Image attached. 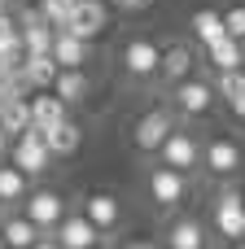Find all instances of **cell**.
Listing matches in <instances>:
<instances>
[{
  "mask_svg": "<svg viewBox=\"0 0 245 249\" xmlns=\"http://www.w3.org/2000/svg\"><path fill=\"white\" fill-rule=\"evenodd\" d=\"M48 162H53V149H48L44 131L26 127L22 136H13V166H18L26 179H31V175H39V171H48Z\"/></svg>",
  "mask_w": 245,
  "mask_h": 249,
  "instance_id": "1",
  "label": "cell"
},
{
  "mask_svg": "<svg viewBox=\"0 0 245 249\" xmlns=\"http://www.w3.org/2000/svg\"><path fill=\"white\" fill-rule=\"evenodd\" d=\"M171 127H175V109H171V105H158V109H149V114H140V118H136L132 140H136V149H140V153H158V149H162V140L171 136Z\"/></svg>",
  "mask_w": 245,
  "mask_h": 249,
  "instance_id": "2",
  "label": "cell"
},
{
  "mask_svg": "<svg viewBox=\"0 0 245 249\" xmlns=\"http://www.w3.org/2000/svg\"><path fill=\"white\" fill-rule=\"evenodd\" d=\"M158 158H162V166H175V171H184V175H188V171L202 162V144L193 140V131H180V127H171V136L162 140Z\"/></svg>",
  "mask_w": 245,
  "mask_h": 249,
  "instance_id": "3",
  "label": "cell"
},
{
  "mask_svg": "<svg viewBox=\"0 0 245 249\" xmlns=\"http://www.w3.org/2000/svg\"><path fill=\"white\" fill-rule=\"evenodd\" d=\"M184 193H188V179H184V171H175V166H162V162L149 171V197H153V206L171 210V206H180V201H184Z\"/></svg>",
  "mask_w": 245,
  "mask_h": 249,
  "instance_id": "4",
  "label": "cell"
},
{
  "mask_svg": "<svg viewBox=\"0 0 245 249\" xmlns=\"http://www.w3.org/2000/svg\"><path fill=\"white\" fill-rule=\"evenodd\" d=\"M215 232L228 241H245V197L237 188H224L215 201Z\"/></svg>",
  "mask_w": 245,
  "mask_h": 249,
  "instance_id": "5",
  "label": "cell"
},
{
  "mask_svg": "<svg viewBox=\"0 0 245 249\" xmlns=\"http://www.w3.org/2000/svg\"><path fill=\"white\" fill-rule=\"evenodd\" d=\"M210 105H215V83L193 79V74L175 83V109L184 118H202V114H210Z\"/></svg>",
  "mask_w": 245,
  "mask_h": 249,
  "instance_id": "6",
  "label": "cell"
},
{
  "mask_svg": "<svg viewBox=\"0 0 245 249\" xmlns=\"http://www.w3.org/2000/svg\"><path fill=\"white\" fill-rule=\"evenodd\" d=\"M105 26H110V9H105V0H75L70 22H66L70 35H79V39H96Z\"/></svg>",
  "mask_w": 245,
  "mask_h": 249,
  "instance_id": "7",
  "label": "cell"
},
{
  "mask_svg": "<svg viewBox=\"0 0 245 249\" xmlns=\"http://www.w3.org/2000/svg\"><path fill=\"white\" fill-rule=\"evenodd\" d=\"M26 101H31V127H35V131H53L57 123H66V118H70V114H66V101H61L53 88L31 92Z\"/></svg>",
  "mask_w": 245,
  "mask_h": 249,
  "instance_id": "8",
  "label": "cell"
},
{
  "mask_svg": "<svg viewBox=\"0 0 245 249\" xmlns=\"http://www.w3.org/2000/svg\"><path fill=\"white\" fill-rule=\"evenodd\" d=\"M158 57H162V48H158L153 39H132V44L123 48V70H127L132 79H153V74H158Z\"/></svg>",
  "mask_w": 245,
  "mask_h": 249,
  "instance_id": "9",
  "label": "cell"
},
{
  "mask_svg": "<svg viewBox=\"0 0 245 249\" xmlns=\"http://www.w3.org/2000/svg\"><path fill=\"white\" fill-rule=\"evenodd\" d=\"M202 162H206V171L210 175H237L241 171V144L237 140H224V136H215L206 149H202Z\"/></svg>",
  "mask_w": 245,
  "mask_h": 249,
  "instance_id": "10",
  "label": "cell"
},
{
  "mask_svg": "<svg viewBox=\"0 0 245 249\" xmlns=\"http://www.w3.org/2000/svg\"><path fill=\"white\" fill-rule=\"evenodd\" d=\"M53 236L61 241V249H96V223L88 214H61Z\"/></svg>",
  "mask_w": 245,
  "mask_h": 249,
  "instance_id": "11",
  "label": "cell"
},
{
  "mask_svg": "<svg viewBox=\"0 0 245 249\" xmlns=\"http://www.w3.org/2000/svg\"><path fill=\"white\" fill-rule=\"evenodd\" d=\"M61 214H66V201L53 193V188H39V193H31L26 197V219L35 223V228H57L61 223Z\"/></svg>",
  "mask_w": 245,
  "mask_h": 249,
  "instance_id": "12",
  "label": "cell"
},
{
  "mask_svg": "<svg viewBox=\"0 0 245 249\" xmlns=\"http://www.w3.org/2000/svg\"><path fill=\"white\" fill-rule=\"evenodd\" d=\"M193 66H197V57H193V48H188V44H167V48H162V57H158V79L180 83V79H188V74H193Z\"/></svg>",
  "mask_w": 245,
  "mask_h": 249,
  "instance_id": "13",
  "label": "cell"
},
{
  "mask_svg": "<svg viewBox=\"0 0 245 249\" xmlns=\"http://www.w3.org/2000/svg\"><path fill=\"white\" fill-rule=\"evenodd\" d=\"M88 57H92V39H79L70 31L53 35V61L57 66H88Z\"/></svg>",
  "mask_w": 245,
  "mask_h": 249,
  "instance_id": "14",
  "label": "cell"
},
{
  "mask_svg": "<svg viewBox=\"0 0 245 249\" xmlns=\"http://www.w3.org/2000/svg\"><path fill=\"white\" fill-rule=\"evenodd\" d=\"M53 92H57L66 105H79V101H88L92 83H88L83 66H61V70H57V79H53Z\"/></svg>",
  "mask_w": 245,
  "mask_h": 249,
  "instance_id": "15",
  "label": "cell"
},
{
  "mask_svg": "<svg viewBox=\"0 0 245 249\" xmlns=\"http://www.w3.org/2000/svg\"><path fill=\"white\" fill-rule=\"evenodd\" d=\"M57 70H61V66L53 61V53H26V57H22V74H26L31 92H44V88H53Z\"/></svg>",
  "mask_w": 245,
  "mask_h": 249,
  "instance_id": "16",
  "label": "cell"
},
{
  "mask_svg": "<svg viewBox=\"0 0 245 249\" xmlns=\"http://www.w3.org/2000/svg\"><path fill=\"white\" fill-rule=\"evenodd\" d=\"M31 127V101L26 96H4L0 101V131L13 140V136H22Z\"/></svg>",
  "mask_w": 245,
  "mask_h": 249,
  "instance_id": "17",
  "label": "cell"
},
{
  "mask_svg": "<svg viewBox=\"0 0 245 249\" xmlns=\"http://www.w3.org/2000/svg\"><path fill=\"white\" fill-rule=\"evenodd\" d=\"M39 232H44V228H35L26 214H18V219H4V223H0V241H4V249H31L35 241H39Z\"/></svg>",
  "mask_w": 245,
  "mask_h": 249,
  "instance_id": "18",
  "label": "cell"
},
{
  "mask_svg": "<svg viewBox=\"0 0 245 249\" xmlns=\"http://www.w3.org/2000/svg\"><path fill=\"white\" fill-rule=\"evenodd\" d=\"M44 140H48V149H53V158H75L79 153V144H83V131H79V123H57L53 131H44Z\"/></svg>",
  "mask_w": 245,
  "mask_h": 249,
  "instance_id": "19",
  "label": "cell"
},
{
  "mask_svg": "<svg viewBox=\"0 0 245 249\" xmlns=\"http://www.w3.org/2000/svg\"><path fill=\"white\" fill-rule=\"evenodd\" d=\"M83 214L96 223V232H110V228L118 223V197H110V193H92V197L83 201Z\"/></svg>",
  "mask_w": 245,
  "mask_h": 249,
  "instance_id": "20",
  "label": "cell"
},
{
  "mask_svg": "<svg viewBox=\"0 0 245 249\" xmlns=\"http://www.w3.org/2000/svg\"><path fill=\"white\" fill-rule=\"evenodd\" d=\"M167 249H206V232L197 219H175L167 228Z\"/></svg>",
  "mask_w": 245,
  "mask_h": 249,
  "instance_id": "21",
  "label": "cell"
},
{
  "mask_svg": "<svg viewBox=\"0 0 245 249\" xmlns=\"http://www.w3.org/2000/svg\"><path fill=\"white\" fill-rule=\"evenodd\" d=\"M206 57H210L215 70H237V66L245 61V44H241V39H232V35H224V39L206 44Z\"/></svg>",
  "mask_w": 245,
  "mask_h": 249,
  "instance_id": "22",
  "label": "cell"
},
{
  "mask_svg": "<svg viewBox=\"0 0 245 249\" xmlns=\"http://www.w3.org/2000/svg\"><path fill=\"white\" fill-rule=\"evenodd\" d=\"M188 26H193V35H197V44H202V48L228 35V26H224V13H215V9H197Z\"/></svg>",
  "mask_w": 245,
  "mask_h": 249,
  "instance_id": "23",
  "label": "cell"
},
{
  "mask_svg": "<svg viewBox=\"0 0 245 249\" xmlns=\"http://www.w3.org/2000/svg\"><path fill=\"white\" fill-rule=\"evenodd\" d=\"M22 197H26V175H22L13 162H9V166L0 162V201L9 206V201H22Z\"/></svg>",
  "mask_w": 245,
  "mask_h": 249,
  "instance_id": "24",
  "label": "cell"
},
{
  "mask_svg": "<svg viewBox=\"0 0 245 249\" xmlns=\"http://www.w3.org/2000/svg\"><path fill=\"white\" fill-rule=\"evenodd\" d=\"M70 9H75V0H39V18H44L53 31H66Z\"/></svg>",
  "mask_w": 245,
  "mask_h": 249,
  "instance_id": "25",
  "label": "cell"
},
{
  "mask_svg": "<svg viewBox=\"0 0 245 249\" xmlns=\"http://www.w3.org/2000/svg\"><path fill=\"white\" fill-rule=\"evenodd\" d=\"M237 92H245V70H219V79H215V96H224V101H232Z\"/></svg>",
  "mask_w": 245,
  "mask_h": 249,
  "instance_id": "26",
  "label": "cell"
},
{
  "mask_svg": "<svg viewBox=\"0 0 245 249\" xmlns=\"http://www.w3.org/2000/svg\"><path fill=\"white\" fill-rule=\"evenodd\" d=\"M224 26H228L232 39H241V44H245V4H232V9L224 13Z\"/></svg>",
  "mask_w": 245,
  "mask_h": 249,
  "instance_id": "27",
  "label": "cell"
},
{
  "mask_svg": "<svg viewBox=\"0 0 245 249\" xmlns=\"http://www.w3.org/2000/svg\"><path fill=\"white\" fill-rule=\"evenodd\" d=\"M228 109H232V118H241V123H245V92H237V96L228 101Z\"/></svg>",
  "mask_w": 245,
  "mask_h": 249,
  "instance_id": "28",
  "label": "cell"
},
{
  "mask_svg": "<svg viewBox=\"0 0 245 249\" xmlns=\"http://www.w3.org/2000/svg\"><path fill=\"white\" fill-rule=\"evenodd\" d=\"M31 249H61V241H57V236H48V232H39V241H35Z\"/></svg>",
  "mask_w": 245,
  "mask_h": 249,
  "instance_id": "29",
  "label": "cell"
},
{
  "mask_svg": "<svg viewBox=\"0 0 245 249\" xmlns=\"http://www.w3.org/2000/svg\"><path fill=\"white\" fill-rule=\"evenodd\" d=\"M18 66H22V61H13V57H4V53H0V79H4L9 70H18Z\"/></svg>",
  "mask_w": 245,
  "mask_h": 249,
  "instance_id": "30",
  "label": "cell"
},
{
  "mask_svg": "<svg viewBox=\"0 0 245 249\" xmlns=\"http://www.w3.org/2000/svg\"><path fill=\"white\" fill-rule=\"evenodd\" d=\"M114 4H118V9H149L153 0H114Z\"/></svg>",
  "mask_w": 245,
  "mask_h": 249,
  "instance_id": "31",
  "label": "cell"
},
{
  "mask_svg": "<svg viewBox=\"0 0 245 249\" xmlns=\"http://www.w3.org/2000/svg\"><path fill=\"white\" fill-rule=\"evenodd\" d=\"M127 249H158V245H153V241H132Z\"/></svg>",
  "mask_w": 245,
  "mask_h": 249,
  "instance_id": "32",
  "label": "cell"
},
{
  "mask_svg": "<svg viewBox=\"0 0 245 249\" xmlns=\"http://www.w3.org/2000/svg\"><path fill=\"white\" fill-rule=\"evenodd\" d=\"M4 9H9V0H0V13H4Z\"/></svg>",
  "mask_w": 245,
  "mask_h": 249,
  "instance_id": "33",
  "label": "cell"
},
{
  "mask_svg": "<svg viewBox=\"0 0 245 249\" xmlns=\"http://www.w3.org/2000/svg\"><path fill=\"white\" fill-rule=\"evenodd\" d=\"M9 4H26V0H9Z\"/></svg>",
  "mask_w": 245,
  "mask_h": 249,
  "instance_id": "34",
  "label": "cell"
},
{
  "mask_svg": "<svg viewBox=\"0 0 245 249\" xmlns=\"http://www.w3.org/2000/svg\"><path fill=\"white\" fill-rule=\"evenodd\" d=\"M237 249H245V241H237Z\"/></svg>",
  "mask_w": 245,
  "mask_h": 249,
  "instance_id": "35",
  "label": "cell"
},
{
  "mask_svg": "<svg viewBox=\"0 0 245 249\" xmlns=\"http://www.w3.org/2000/svg\"><path fill=\"white\" fill-rule=\"evenodd\" d=\"M0 249H4V241H0Z\"/></svg>",
  "mask_w": 245,
  "mask_h": 249,
  "instance_id": "36",
  "label": "cell"
},
{
  "mask_svg": "<svg viewBox=\"0 0 245 249\" xmlns=\"http://www.w3.org/2000/svg\"><path fill=\"white\" fill-rule=\"evenodd\" d=\"M241 70H245V61H241Z\"/></svg>",
  "mask_w": 245,
  "mask_h": 249,
  "instance_id": "37",
  "label": "cell"
},
{
  "mask_svg": "<svg viewBox=\"0 0 245 249\" xmlns=\"http://www.w3.org/2000/svg\"><path fill=\"white\" fill-rule=\"evenodd\" d=\"M241 197H245V193H241Z\"/></svg>",
  "mask_w": 245,
  "mask_h": 249,
  "instance_id": "38",
  "label": "cell"
}]
</instances>
